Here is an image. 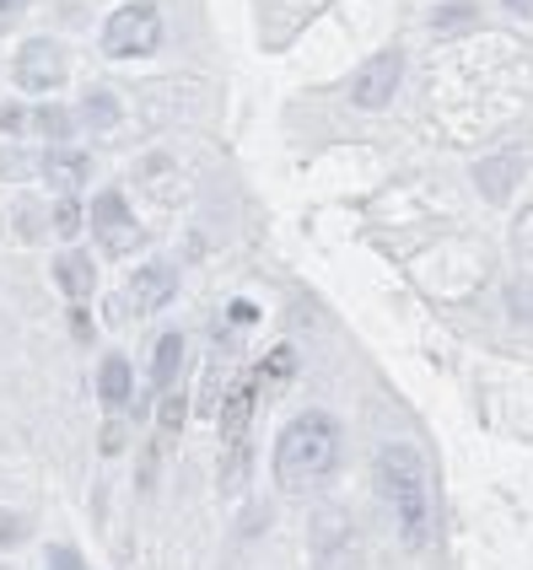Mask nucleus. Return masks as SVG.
Masks as SVG:
<instances>
[{"label": "nucleus", "instance_id": "1", "mask_svg": "<svg viewBox=\"0 0 533 570\" xmlns=\"http://www.w3.org/2000/svg\"><path fill=\"white\" fill-rule=\"evenodd\" d=\"M334 463H339V425L328 414H318V409L296 414L281 431V442H275V479L291 495L318 489L334 474Z\"/></svg>", "mask_w": 533, "mask_h": 570}, {"label": "nucleus", "instance_id": "2", "mask_svg": "<svg viewBox=\"0 0 533 570\" xmlns=\"http://www.w3.org/2000/svg\"><path fill=\"white\" fill-rule=\"evenodd\" d=\"M377 485H383V500L394 506L399 538L410 549H426L431 543V479H426L420 452L410 442H388L377 452Z\"/></svg>", "mask_w": 533, "mask_h": 570}, {"label": "nucleus", "instance_id": "3", "mask_svg": "<svg viewBox=\"0 0 533 570\" xmlns=\"http://www.w3.org/2000/svg\"><path fill=\"white\" fill-rule=\"evenodd\" d=\"M163 43V11L135 0V6H119L108 22H103V54L108 60H146L157 54Z\"/></svg>", "mask_w": 533, "mask_h": 570}, {"label": "nucleus", "instance_id": "4", "mask_svg": "<svg viewBox=\"0 0 533 570\" xmlns=\"http://www.w3.org/2000/svg\"><path fill=\"white\" fill-rule=\"evenodd\" d=\"M253 404H259V382L243 377L227 404H221V447H227V485H238V463L248 468V425H253Z\"/></svg>", "mask_w": 533, "mask_h": 570}, {"label": "nucleus", "instance_id": "5", "mask_svg": "<svg viewBox=\"0 0 533 570\" xmlns=\"http://www.w3.org/2000/svg\"><path fill=\"white\" fill-rule=\"evenodd\" d=\"M92 232H97V243L108 247V253H135V247L146 243L140 221L129 215V204H124V194H114V189L92 200Z\"/></svg>", "mask_w": 533, "mask_h": 570}, {"label": "nucleus", "instance_id": "6", "mask_svg": "<svg viewBox=\"0 0 533 570\" xmlns=\"http://www.w3.org/2000/svg\"><path fill=\"white\" fill-rule=\"evenodd\" d=\"M399 76H405V54H399V49H383L377 60L362 65V76L351 86V103H356V108H372V114L388 108L394 92H399Z\"/></svg>", "mask_w": 533, "mask_h": 570}, {"label": "nucleus", "instance_id": "7", "mask_svg": "<svg viewBox=\"0 0 533 570\" xmlns=\"http://www.w3.org/2000/svg\"><path fill=\"white\" fill-rule=\"evenodd\" d=\"M60 82H65V49L54 39L22 43V54H17V86L22 92H54Z\"/></svg>", "mask_w": 533, "mask_h": 570}, {"label": "nucleus", "instance_id": "8", "mask_svg": "<svg viewBox=\"0 0 533 570\" xmlns=\"http://www.w3.org/2000/svg\"><path fill=\"white\" fill-rule=\"evenodd\" d=\"M167 296H173V270H167V264H146V270L129 281V313H157Z\"/></svg>", "mask_w": 533, "mask_h": 570}, {"label": "nucleus", "instance_id": "9", "mask_svg": "<svg viewBox=\"0 0 533 570\" xmlns=\"http://www.w3.org/2000/svg\"><path fill=\"white\" fill-rule=\"evenodd\" d=\"M54 281H60V291H65L71 302H86V296H92V281H97V275H92V258H86V253H60V258H54Z\"/></svg>", "mask_w": 533, "mask_h": 570}, {"label": "nucleus", "instance_id": "10", "mask_svg": "<svg viewBox=\"0 0 533 570\" xmlns=\"http://www.w3.org/2000/svg\"><path fill=\"white\" fill-rule=\"evenodd\" d=\"M43 178L71 200V194L86 183V157H76V151H49V157H43Z\"/></svg>", "mask_w": 533, "mask_h": 570}, {"label": "nucleus", "instance_id": "11", "mask_svg": "<svg viewBox=\"0 0 533 570\" xmlns=\"http://www.w3.org/2000/svg\"><path fill=\"white\" fill-rule=\"evenodd\" d=\"M178 367H184V334H163V339H157V356H151V382H157L163 393H173Z\"/></svg>", "mask_w": 533, "mask_h": 570}, {"label": "nucleus", "instance_id": "12", "mask_svg": "<svg viewBox=\"0 0 533 570\" xmlns=\"http://www.w3.org/2000/svg\"><path fill=\"white\" fill-rule=\"evenodd\" d=\"M97 399L108 409L129 404V361H124V356H108V361H103V371H97Z\"/></svg>", "mask_w": 533, "mask_h": 570}, {"label": "nucleus", "instance_id": "13", "mask_svg": "<svg viewBox=\"0 0 533 570\" xmlns=\"http://www.w3.org/2000/svg\"><path fill=\"white\" fill-rule=\"evenodd\" d=\"M474 22H480V6H474V0H448V6H437V17H431L437 33H469Z\"/></svg>", "mask_w": 533, "mask_h": 570}, {"label": "nucleus", "instance_id": "14", "mask_svg": "<svg viewBox=\"0 0 533 570\" xmlns=\"http://www.w3.org/2000/svg\"><path fill=\"white\" fill-rule=\"evenodd\" d=\"M518 172H523V157H506V162H485V167H480V189H485L491 200H501V194H512Z\"/></svg>", "mask_w": 533, "mask_h": 570}, {"label": "nucleus", "instance_id": "15", "mask_svg": "<svg viewBox=\"0 0 533 570\" xmlns=\"http://www.w3.org/2000/svg\"><path fill=\"white\" fill-rule=\"evenodd\" d=\"M291 371H296V356H291V345H281V350H270V356H264V367H259L253 382H286Z\"/></svg>", "mask_w": 533, "mask_h": 570}, {"label": "nucleus", "instance_id": "16", "mask_svg": "<svg viewBox=\"0 0 533 570\" xmlns=\"http://www.w3.org/2000/svg\"><path fill=\"white\" fill-rule=\"evenodd\" d=\"M33 129L49 135V140H65V135H71V114H65V108H39V114H33Z\"/></svg>", "mask_w": 533, "mask_h": 570}, {"label": "nucleus", "instance_id": "17", "mask_svg": "<svg viewBox=\"0 0 533 570\" xmlns=\"http://www.w3.org/2000/svg\"><path fill=\"white\" fill-rule=\"evenodd\" d=\"M86 119L97 124V129H108V124L119 119V103H114L108 92H92V97H86Z\"/></svg>", "mask_w": 533, "mask_h": 570}, {"label": "nucleus", "instance_id": "18", "mask_svg": "<svg viewBox=\"0 0 533 570\" xmlns=\"http://www.w3.org/2000/svg\"><path fill=\"white\" fill-rule=\"evenodd\" d=\"M54 232H60V238H76V232H82V204L60 200V210H54Z\"/></svg>", "mask_w": 533, "mask_h": 570}, {"label": "nucleus", "instance_id": "19", "mask_svg": "<svg viewBox=\"0 0 533 570\" xmlns=\"http://www.w3.org/2000/svg\"><path fill=\"white\" fill-rule=\"evenodd\" d=\"M178 425H184V393H167V404H163V436H178Z\"/></svg>", "mask_w": 533, "mask_h": 570}, {"label": "nucleus", "instance_id": "20", "mask_svg": "<svg viewBox=\"0 0 533 570\" xmlns=\"http://www.w3.org/2000/svg\"><path fill=\"white\" fill-rule=\"evenodd\" d=\"M49 570H86V566H82V555H71V549H54V555H49Z\"/></svg>", "mask_w": 533, "mask_h": 570}, {"label": "nucleus", "instance_id": "21", "mask_svg": "<svg viewBox=\"0 0 533 570\" xmlns=\"http://www.w3.org/2000/svg\"><path fill=\"white\" fill-rule=\"evenodd\" d=\"M227 318H232V324H253V318H259V307H248V302H232V307H227Z\"/></svg>", "mask_w": 533, "mask_h": 570}, {"label": "nucleus", "instance_id": "22", "mask_svg": "<svg viewBox=\"0 0 533 570\" xmlns=\"http://www.w3.org/2000/svg\"><path fill=\"white\" fill-rule=\"evenodd\" d=\"M22 108H17V103H6V108H0V129H22Z\"/></svg>", "mask_w": 533, "mask_h": 570}, {"label": "nucleus", "instance_id": "23", "mask_svg": "<svg viewBox=\"0 0 533 570\" xmlns=\"http://www.w3.org/2000/svg\"><path fill=\"white\" fill-rule=\"evenodd\" d=\"M11 538H17V522H11V517H0V543H11Z\"/></svg>", "mask_w": 533, "mask_h": 570}, {"label": "nucleus", "instance_id": "24", "mask_svg": "<svg viewBox=\"0 0 533 570\" xmlns=\"http://www.w3.org/2000/svg\"><path fill=\"white\" fill-rule=\"evenodd\" d=\"M506 6H512V11H523V17L533 11V0H506Z\"/></svg>", "mask_w": 533, "mask_h": 570}, {"label": "nucleus", "instance_id": "25", "mask_svg": "<svg viewBox=\"0 0 533 570\" xmlns=\"http://www.w3.org/2000/svg\"><path fill=\"white\" fill-rule=\"evenodd\" d=\"M11 11H17V0H0V22H6V17H11Z\"/></svg>", "mask_w": 533, "mask_h": 570}]
</instances>
